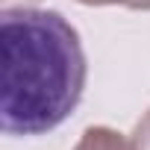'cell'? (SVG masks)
I'll return each instance as SVG.
<instances>
[{"label": "cell", "instance_id": "7a4b0ae2", "mask_svg": "<svg viewBox=\"0 0 150 150\" xmlns=\"http://www.w3.org/2000/svg\"><path fill=\"white\" fill-rule=\"evenodd\" d=\"M74 150H132V144L112 127H88Z\"/></svg>", "mask_w": 150, "mask_h": 150}, {"label": "cell", "instance_id": "5b68a950", "mask_svg": "<svg viewBox=\"0 0 150 150\" xmlns=\"http://www.w3.org/2000/svg\"><path fill=\"white\" fill-rule=\"evenodd\" d=\"M129 9H135V12H150V0H132Z\"/></svg>", "mask_w": 150, "mask_h": 150}, {"label": "cell", "instance_id": "8992f818", "mask_svg": "<svg viewBox=\"0 0 150 150\" xmlns=\"http://www.w3.org/2000/svg\"><path fill=\"white\" fill-rule=\"evenodd\" d=\"M3 3H9V0H3ZM24 3H38V0H24Z\"/></svg>", "mask_w": 150, "mask_h": 150}, {"label": "cell", "instance_id": "3957f363", "mask_svg": "<svg viewBox=\"0 0 150 150\" xmlns=\"http://www.w3.org/2000/svg\"><path fill=\"white\" fill-rule=\"evenodd\" d=\"M129 144H132V150H150V109L135 121L132 135H129Z\"/></svg>", "mask_w": 150, "mask_h": 150}, {"label": "cell", "instance_id": "277c9868", "mask_svg": "<svg viewBox=\"0 0 150 150\" xmlns=\"http://www.w3.org/2000/svg\"><path fill=\"white\" fill-rule=\"evenodd\" d=\"M77 3H83V6H127L129 9L132 0H77Z\"/></svg>", "mask_w": 150, "mask_h": 150}, {"label": "cell", "instance_id": "6da1fadb", "mask_svg": "<svg viewBox=\"0 0 150 150\" xmlns=\"http://www.w3.org/2000/svg\"><path fill=\"white\" fill-rule=\"evenodd\" d=\"M86 50L62 12L6 6L0 15V127L44 135L65 124L86 91Z\"/></svg>", "mask_w": 150, "mask_h": 150}]
</instances>
